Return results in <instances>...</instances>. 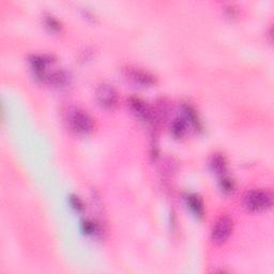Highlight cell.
<instances>
[{
    "instance_id": "8fae6325",
    "label": "cell",
    "mask_w": 274,
    "mask_h": 274,
    "mask_svg": "<svg viewBox=\"0 0 274 274\" xmlns=\"http://www.w3.org/2000/svg\"><path fill=\"white\" fill-rule=\"evenodd\" d=\"M83 228H84V231H86L87 234H90V235H94L97 233V230H99V228H97V225L92 221H85L83 223Z\"/></svg>"
},
{
    "instance_id": "8992f818",
    "label": "cell",
    "mask_w": 274,
    "mask_h": 274,
    "mask_svg": "<svg viewBox=\"0 0 274 274\" xmlns=\"http://www.w3.org/2000/svg\"><path fill=\"white\" fill-rule=\"evenodd\" d=\"M129 104L133 113L138 116L139 118H142L145 121H151L153 114H152L149 105L144 100L136 96H132L129 101Z\"/></svg>"
},
{
    "instance_id": "ba28073f",
    "label": "cell",
    "mask_w": 274,
    "mask_h": 274,
    "mask_svg": "<svg viewBox=\"0 0 274 274\" xmlns=\"http://www.w3.org/2000/svg\"><path fill=\"white\" fill-rule=\"evenodd\" d=\"M210 166L213 172L223 175L227 169L226 159H225V156L222 155L221 153L213 154L210 160Z\"/></svg>"
},
{
    "instance_id": "4fadbf2b",
    "label": "cell",
    "mask_w": 274,
    "mask_h": 274,
    "mask_svg": "<svg viewBox=\"0 0 274 274\" xmlns=\"http://www.w3.org/2000/svg\"><path fill=\"white\" fill-rule=\"evenodd\" d=\"M70 203H71L73 208L76 209L77 211H81V210L84 209V204H83L82 200L78 198L77 196H71Z\"/></svg>"
},
{
    "instance_id": "9c48e42d",
    "label": "cell",
    "mask_w": 274,
    "mask_h": 274,
    "mask_svg": "<svg viewBox=\"0 0 274 274\" xmlns=\"http://www.w3.org/2000/svg\"><path fill=\"white\" fill-rule=\"evenodd\" d=\"M186 131V125L183 119H176L172 123V133L175 137H181Z\"/></svg>"
},
{
    "instance_id": "30bf717a",
    "label": "cell",
    "mask_w": 274,
    "mask_h": 274,
    "mask_svg": "<svg viewBox=\"0 0 274 274\" xmlns=\"http://www.w3.org/2000/svg\"><path fill=\"white\" fill-rule=\"evenodd\" d=\"M221 187H222V190L226 193L233 192L234 187H235L233 180L228 177H225V176H223V177L221 178Z\"/></svg>"
},
{
    "instance_id": "7a4b0ae2",
    "label": "cell",
    "mask_w": 274,
    "mask_h": 274,
    "mask_svg": "<svg viewBox=\"0 0 274 274\" xmlns=\"http://www.w3.org/2000/svg\"><path fill=\"white\" fill-rule=\"evenodd\" d=\"M243 205L249 211H265L272 206V194L258 188L247 191L243 196Z\"/></svg>"
},
{
    "instance_id": "6da1fadb",
    "label": "cell",
    "mask_w": 274,
    "mask_h": 274,
    "mask_svg": "<svg viewBox=\"0 0 274 274\" xmlns=\"http://www.w3.org/2000/svg\"><path fill=\"white\" fill-rule=\"evenodd\" d=\"M68 124L71 131L78 135H88L93 130V119L82 108H71L68 113Z\"/></svg>"
},
{
    "instance_id": "277c9868",
    "label": "cell",
    "mask_w": 274,
    "mask_h": 274,
    "mask_svg": "<svg viewBox=\"0 0 274 274\" xmlns=\"http://www.w3.org/2000/svg\"><path fill=\"white\" fill-rule=\"evenodd\" d=\"M96 100L105 108H114L118 104V93L116 89L108 84H102L96 88Z\"/></svg>"
},
{
    "instance_id": "5b68a950",
    "label": "cell",
    "mask_w": 274,
    "mask_h": 274,
    "mask_svg": "<svg viewBox=\"0 0 274 274\" xmlns=\"http://www.w3.org/2000/svg\"><path fill=\"white\" fill-rule=\"evenodd\" d=\"M125 75L135 84L141 86H151L155 84V77L150 72L143 70L136 66H127L125 69Z\"/></svg>"
},
{
    "instance_id": "3957f363",
    "label": "cell",
    "mask_w": 274,
    "mask_h": 274,
    "mask_svg": "<svg viewBox=\"0 0 274 274\" xmlns=\"http://www.w3.org/2000/svg\"><path fill=\"white\" fill-rule=\"evenodd\" d=\"M233 218L227 214H222L213 224L211 230V240L215 244H223L233 231Z\"/></svg>"
},
{
    "instance_id": "7c38bea8",
    "label": "cell",
    "mask_w": 274,
    "mask_h": 274,
    "mask_svg": "<svg viewBox=\"0 0 274 274\" xmlns=\"http://www.w3.org/2000/svg\"><path fill=\"white\" fill-rule=\"evenodd\" d=\"M46 25L48 28H51L53 31H58L60 29V24L59 22L56 20V18L53 16H46Z\"/></svg>"
},
{
    "instance_id": "52a82bcc",
    "label": "cell",
    "mask_w": 274,
    "mask_h": 274,
    "mask_svg": "<svg viewBox=\"0 0 274 274\" xmlns=\"http://www.w3.org/2000/svg\"><path fill=\"white\" fill-rule=\"evenodd\" d=\"M186 203L188 208L192 210L197 217H203L205 214V207L202 198L196 194H190L186 196Z\"/></svg>"
}]
</instances>
